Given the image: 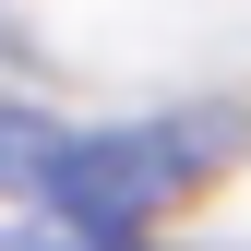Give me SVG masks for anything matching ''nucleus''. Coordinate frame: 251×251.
Returning <instances> with one entry per match:
<instances>
[{
  "label": "nucleus",
  "instance_id": "1",
  "mask_svg": "<svg viewBox=\"0 0 251 251\" xmlns=\"http://www.w3.org/2000/svg\"><path fill=\"white\" fill-rule=\"evenodd\" d=\"M227 155H239V120H227V108L120 120V132L48 144V203L72 215V227H108V239H132V227H155L168 203H192V179H215Z\"/></svg>",
  "mask_w": 251,
  "mask_h": 251
}]
</instances>
